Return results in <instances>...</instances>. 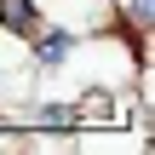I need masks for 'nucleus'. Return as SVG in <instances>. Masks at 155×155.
Returning a JSON list of instances; mask_svg holds the SVG:
<instances>
[{"instance_id": "obj_3", "label": "nucleus", "mask_w": 155, "mask_h": 155, "mask_svg": "<svg viewBox=\"0 0 155 155\" xmlns=\"http://www.w3.org/2000/svg\"><path fill=\"white\" fill-rule=\"evenodd\" d=\"M127 17H132L138 29H150V17H155V6H150V0H132V6H127Z\"/></svg>"}, {"instance_id": "obj_2", "label": "nucleus", "mask_w": 155, "mask_h": 155, "mask_svg": "<svg viewBox=\"0 0 155 155\" xmlns=\"http://www.w3.org/2000/svg\"><path fill=\"white\" fill-rule=\"evenodd\" d=\"M63 52H69V35H46L40 40V63H63Z\"/></svg>"}, {"instance_id": "obj_1", "label": "nucleus", "mask_w": 155, "mask_h": 155, "mask_svg": "<svg viewBox=\"0 0 155 155\" xmlns=\"http://www.w3.org/2000/svg\"><path fill=\"white\" fill-rule=\"evenodd\" d=\"M0 23L6 29H35V0H0Z\"/></svg>"}]
</instances>
